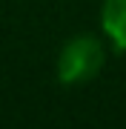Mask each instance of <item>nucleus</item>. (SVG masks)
I'll use <instances>...</instances> for the list:
<instances>
[{
	"mask_svg": "<svg viewBox=\"0 0 126 129\" xmlns=\"http://www.w3.org/2000/svg\"><path fill=\"white\" fill-rule=\"evenodd\" d=\"M106 63V46L95 35H75L57 55V80L63 86L89 83Z\"/></svg>",
	"mask_w": 126,
	"mask_h": 129,
	"instance_id": "obj_1",
	"label": "nucleus"
},
{
	"mask_svg": "<svg viewBox=\"0 0 126 129\" xmlns=\"http://www.w3.org/2000/svg\"><path fill=\"white\" fill-rule=\"evenodd\" d=\"M100 29L112 49L126 52V0H103L100 6Z\"/></svg>",
	"mask_w": 126,
	"mask_h": 129,
	"instance_id": "obj_2",
	"label": "nucleus"
}]
</instances>
